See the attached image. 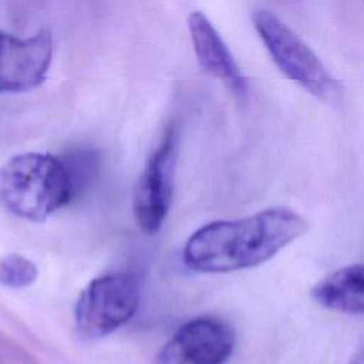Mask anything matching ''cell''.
I'll return each mask as SVG.
<instances>
[{
    "label": "cell",
    "instance_id": "52a82bcc",
    "mask_svg": "<svg viewBox=\"0 0 364 364\" xmlns=\"http://www.w3.org/2000/svg\"><path fill=\"white\" fill-rule=\"evenodd\" d=\"M53 36L40 30L20 38L0 31V94H16L40 87L50 71Z\"/></svg>",
    "mask_w": 364,
    "mask_h": 364
},
{
    "label": "cell",
    "instance_id": "3957f363",
    "mask_svg": "<svg viewBox=\"0 0 364 364\" xmlns=\"http://www.w3.org/2000/svg\"><path fill=\"white\" fill-rule=\"evenodd\" d=\"M252 21L273 63L289 80L326 102L340 100L343 88L337 78L277 16L259 9L252 14Z\"/></svg>",
    "mask_w": 364,
    "mask_h": 364
},
{
    "label": "cell",
    "instance_id": "8992f818",
    "mask_svg": "<svg viewBox=\"0 0 364 364\" xmlns=\"http://www.w3.org/2000/svg\"><path fill=\"white\" fill-rule=\"evenodd\" d=\"M235 331L219 317L202 316L182 324L158 354V364H225L233 353Z\"/></svg>",
    "mask_w": 364,
    "mask_h": 364
},
{
    "label": "cell",
    "instance_id": "277c9868",
    "mask_svg": "<svg viewBox=\"0 0 364 364\" xmlns=\"http://www.w3.org/2000/svg\"><path fill=\"white\" fill-rule=\"evenodd\" d=\"M138 279L128 272L100 276L80 293L74 318L77 331L85 338H100L125 324L139 304Z\"/></svg>",
    "mask_w": 364,
    "mask_h": 364
},
{
    "label": "cell",
    "instance_id": "7a4b0ae2",
    "mask_svg": "<svg viewBox=\"0 0 364 364\" xmlns=\"http://www.w3.org/2000/svg\"><path fill=\"white\" fill-rule=\"evenodd\" d=\"M74 196L64 159L51 154H18L0 169V205L17 218L46 220Z\"/></svg>",
    "mask_w": 364,
    "mask_h": 364
},
{
    "label": "cell",
    "instance_id": "ba28073f",
    "mask_svg": "<svg viewBox=\"0 0 364 364\" xmlns=\"http://www.w3.org/2000/svg\"><path fill=\"white\" fill-rule=\"evenodd\" d=\"M188 28L200 67L212 77L223 81L236 94H243L246 80L212 21L202 11H193L188 17Z\"/></svg>",
    "mask_w": 364,
    "mask_h": 364
},
{
    "label": "cell",
    "instance_id": "8fae6325",
    "mask_svg": "<svg viewBox=\"0 0 364 364\" xmlns=\"http://www.w3.org/2000/svg\"><path fill=\"white\" fill-rule=\"evenodd\" d=\"M351 364H364V354H361V355L355 357V358L353 360V363H351Z\"/></svg>",
    "mask_w": 364,
    "mask_h": 364
},
{
    "label": "cell",
    "instance_id": "5b68a950",
    "mask_svg": "<svg viewBox=\"0 0 364 364\" xmlns=\"http://www.w3.org/2000/svg\"><path fill=\"white\" fill-rule=\"evenodd\" d=\"M175 146V127L169 125L158 148L149 156L134 189V216L139 229L148 235L156 233L161 229L169 210Z\"/></svg>",
    "mask_w": 364,
    "mask_h": 364
},
{
    "label": "cell",
    "instance_id": "6da1fadb",
    "mask_svg": "<svg viewBox=\"0 0 364 364\" xmlns=\"http://www.w3.org/2000/svg\"><path fill=\"white\" fill-rule=\"evenodd\" d=\"M307 220L289 208L263 209L250 216L215 220L193 232L182 257L198 273H230L260 266L303 236Z\"/></svg>",
    "mask_w": 364,
    "mask_h": 364
},
{
    "label": "cell",
    "instance_id": "9c48e42d",
    "mask_svg": "<svg viewBox=\"0 0 364 364\" xmlns=\"http://www.w3.org/2000/svg\"><path fill=\"white\" fill-rule=\"evenodd\" d=\"M311 297L324 309L344 314H364V263L344 266L311 289Z\"/></svg>",
    "mask_w": 364,
    "mask_h": 364
},
{
    "label": "cell",
    "instance_id": "30bf717a",
    "mask_svg": "<svg viewBox=\"0 0 364 364\" xmlns=\"http://www.w3.org/2000/svg\"><path fill=\"white\" fill-rule=\"evenodd\" d=\"M38 276L37 266L21 255L0 257V284L21 289L33 284Z\"/></svg>",
    "mask_w": 364,
    "mask_h": 364
}]
</instances>
